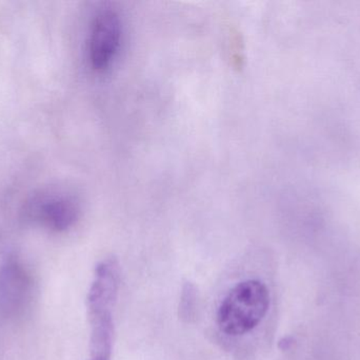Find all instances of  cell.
Listing matches in <instances>:
<instances>
[{"label":"cell","instance_id":"1","mask_svg":"<svg viewBox=\"0 0 360 360\" xmlns=\"http://www.w3.org/2000/svg\"><path fill=\"white\" fill-rule=\"evenodd\" d=\"M120 285V263L115 258L103 260L95 270L88 294L91 325L90 359L111 360L113 350V311Z\"/></svg>","mask_w":360,"mask_h":360},{"label":"cell","instance_id":"3","mask_svg":"<svg viewBox=\"0 0 360 360\" xmlns=\"http://www.w3.org/2000/svg\"><path fill=\"white\" fill-rule=\"evenodd\" d=\"M79 199L71 190L59 186L34 192L23 207V217L30 223L53 232H63L79 220Z\"/></svg>","mask_w":360,"mask_h":360},{"label":"cell","instance_id":"6","mask_svg":"<svg viewBox=\"0 0 360 360\" xmlns=\"http://www.w3.org/2000/svg\"><path fill=\"white\" fill-rule=\"evenodd\" d=\"M195 304H196V291L194 285L186 283L182 290L181 300H180V316L186 318V321L192 318L195 313Z\"/></svg>","mask_w":360,"mask_h":360},{"label":"cell","instance_id":"4","mask_svg":"<svg viewBox=\"0 0 360 360\" xmlns=\"http://www.w3.org/2000/svg\"><path fill=\"white\" fill-rule=\"evenodd\" d=\"M124 37V23L117 11H98L91 23L88 37L90 67L98 73L108 71L120 54Z\"/></svg>","mask_w":360,"mask_h":360},{"label":"cell","instance_id":"5","mask_svg":"<svg viewBox=\"0 0 360 360\" xmlns=\"http://www.w3.org/2000/svg\"><path fill=\"white\" fill-rule=\"evenodd\" d=\"M33 295V278L14 256L0 264V317L14 321L25 314Z\"/></svg>","mask_w":360,"mask_h":360},{"label":"cell","instance_id":"2","mask_svg":"<svg viewBox=\"0 0 360 360\" xmlns=\"http://www.w3.org/2000/svg\"><path fill=\"white\" fill-rule=\"evenodd\" d=\"M270 308V292L255 279L237 283L222 300L217 311V325L229 336H243L253 331Z\"/></svg>","mask_w":360,"mask_h":360}]
</instances>
